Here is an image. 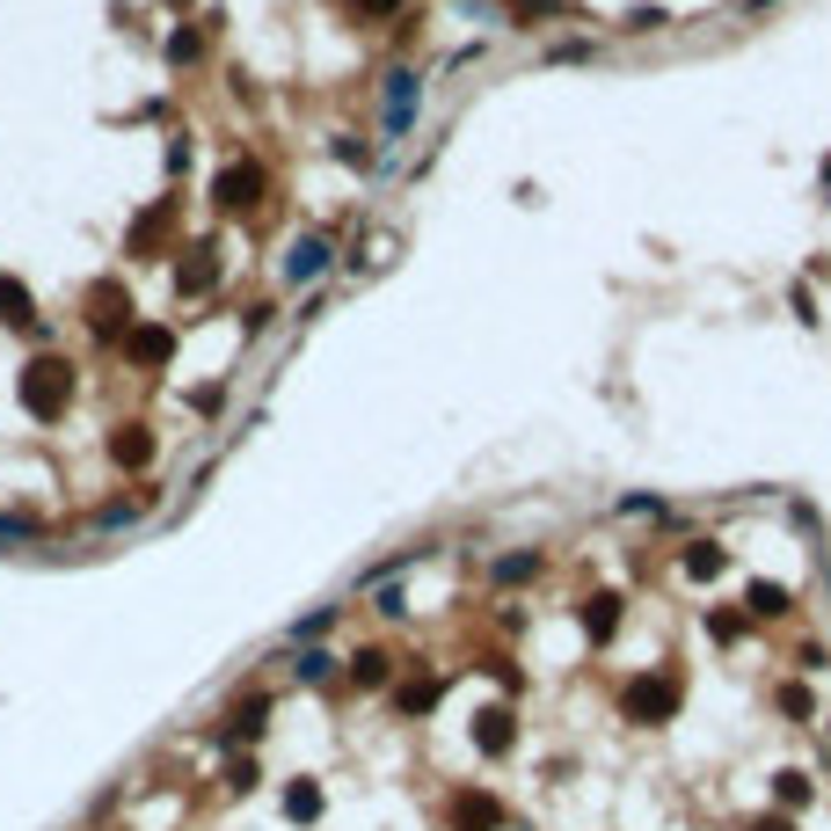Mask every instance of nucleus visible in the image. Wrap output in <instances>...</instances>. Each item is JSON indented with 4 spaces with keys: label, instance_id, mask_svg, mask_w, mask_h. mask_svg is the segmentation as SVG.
<instances>
[{
    "label": "nucleus",
    "instance_id": "f257e3e1",
    "mask_svg": "<svg viewBox=\"0 0 831 831\" xmlns=\"http://www.w3.org/2000/svg\"><path fill=\"white\" fill-rule=\"evenodd\" d=\"M620 708H628V722H671L679 715V679L671 671H642V679H628Z\"/></svg>",
    "mask_w": 831,
    "mask_h": 831
},
{
    "label": "nucleus",
    "instance_id": "f03ea898",
    "mask_svg": "<svg viewBox=\"0 0 831 831\" xmlns=\"http://www.w3.org/2000/svg\"><path fill=\"white\" fill-rule=\"evenodd\" d=\"M416 124V74H387V139Z\"/></svg>",
    "mask_w": 831,
    "mask_h": 831
},
{
    "label": "nucleus",
    "instance_id": "7ed1b4c3",
    "mask_svg": "<svg viewBox=\"0 0 831 831\" xmlns=\"http://www.w3.org/2000/svg\"><path fill=\"white\" fill-rule=\"evenodd\" d=\"M59 401H66V365H37L29 372V409L59 416Z\"/></svg>",
    "mask_w": 831,
    "mask_h": 831
},
{
    "label": "nucleus",
    "instance_id": "20e7f679",
    "mask_svg": "<svg viewBox=\"0 0 831 831\" xmlns=\"http://www.w3.org/2000/svg\"><path fill=\"white\" fill-rule=\"evenodd\" d=\"M612 628H620V598H612V591H598V598L584 606V635L591 642H612Z\"/></svg>",
    "mask_w": 831,
    "mask_h": 831
},
{
    "label": "nucleus",
    "instance_id": "39448f33",
    "mask_svg": "<svg viewBox=\"0 0 831 831\" xmlns=\"http://www.w3.org/2000/svg\"><path fill=\"white\" fill-rule=\"evenodd\" d=\"M722 562H730V555H722L715 539H693V547H685V576H693V584H708V576H722Z\"/></svg>",
    "mask_w": 831,
    "mask_h": 831
},
{
    "label": "nucleus",
    "instance_id": "423d86ee",
    "mask_svg": "<svg viewBox=\"0 0 831 831\" xmlns=\"http://www.w3.org/2000/svg\"><path fill=\"white\" fill-rule=\"evenodd\" d=\"M452 824L460 831H496V803L489 795H460V803H452Z\"/></svg>",
    "mask_w": 831,
    "mask_h": 831
},
{
    "label": "nucleus",
    "instance_id": "0eeeda50",
    "mask_svg": "<svg viewBox=\"0 0 831 831\" xmlns=\"http://www.w3.org/2000/svg\"><path fill=\"white\" fill-rule=\"evenodd\" d=\"M285 270H293V277H321V270H328V241H321V234H307V241L293 248V263H285Z\"/></svg>",
    "mask_w": 831,
    "mask_h": 831
},
{
    "label": "nucleus",
    "instance_id": "6e6552de",
    "mask_svg": "<svg viewBox=\"0 0 831 831\" xmlns=\"http://www.w3.org/2000/svg\"><path fill=\"white\" fill-rule=\"evenodd\" d=\"M474 744H482V752H511V715L489 708V715H482V730H474Z\"/></svg>",
    "mask_w": 831,
    "mask_h": 831
},
{
    "label": "nucleus",
    "instance_id": "1a4fd4ad",
    "mask_svg": "<svg viewBox=\"0 0 831 831\" xmlns=\"http://www.w3.org/2000/svg\"><path fill=\"white\" fill-rule=\"evenodd\" d=\"M263 700H248V708L241 715H234V722H226V736H220V744H248V736H256V730H263Z\"/></svg>",
    "mask_w": 831,
    "mask_h": 831
},
{
    "label": "nucleus",
    "instance_id": "9d476101",
    "mask_svg": "<svg viewBox=\"0 0 831 831\" xmlns=\"http://www.w3.org/2000/svg\"><path fill=\"white\" fill-rule=\"evenodd\" d=\"M744 598H752V612H758V620H781V612H787V591H781V584H752Z\"/></svg>",
    "mask_w": 831,
    "mask_h": 831
},
{
    "label": "nucleus",
    "instance_id": "9b49d317",
    "mask_svg": "<svg viewBox=\"0 0 831 831\" xmlns=\"http://www.w3.org/2000/svg\"><path fill=\"white\" fill-rule=\"evenodd\" d=\"M285 817H299V824H307V817H321V787H285Z\"/></svg>",
    "mask_w": 831,
    "mask_h": 831
},
{
    "label": "nucleus",
    "instance_id": "f8f14e48",
    "mask_svg": "<svg viewBox=\"0 0 831 831\" xmlns=\"http://www.w3.org/2000/svg\"><path fill=\"white\" fill-rule=\"evenodd\" d=\"M773 795H781V809H803L809 803V773H773Z\"/></svg>",
    "mask_w": 831,
    "mask_h": 831
},
{
    "label": "nucleus",
    "instance_id": "ddd939ff",
    "mask_svg": "<svg viewBox=\"0 0 831 831\" xmlns=\"http://www.w3.org/2000/svg\"><path fill=\"white\" fill-rule=\"evenodd\" d=\"M248 190H256V169H226L220 175V197H226V204H248Z\"/></svg>",
    "mask_w": 831,
    "mask_h": 831
},
{
    "label": "nucleus",
    "instance_id": "4468645a",
    "mask_svg": "<svg viewBox=\"0 0 831 831\" xmlns=\"http://www.w3.org/2000/svg\"><path fill=\"white\" fill-rule=\"evenodd\" d=\"M781 715H795V722H809V715H817L809 685H781Z\"/></svg>",
    "mask_w": 831,
    "mask_h": 831
},
{
    "label": "nucleus",
    "instance_id": "2eb2a0df",
    "mask_svg": "<svg viewBox=\"0 0 831 831\" xmlns=\"http://www.w3.org/2000/svg\"><path fill=\"white\" fill-rule=\"evenodd\" d=\"M533 555H504V562H496V584H525V576H533Z\"/></svg>",
    "mask_w": 831,
    "mask_h": 831
},
{
    "label": "nucleus",
    "instance_id": "dca6fc26",
    "mask_svg": "<svg viewBox=\"0 0 831 831\" xmlns=\"http://www.w3.org/2000/svg\"><path fill=\"white\" fill-rule=\"evenodd\" d=\"M431 700H438V685H431V679L401 685V708H409V715H423V708H431Z\"/></svg>",
    "mask_w": 831,
    "mask_h": 831
},
{
    "label": "nucleus",
    "instance_id": "f3484780",
    "mask_svg": "<svg viewBox=\"0 0 831 831\" xmlns=\"http://www.w3.org/2000/svg\"><path fill=\"white\" fill-rule=\"evenodd\" d=\"M736 628H744V612H708V635L715 642H736Z\"/></svg>",
    "mask_w": 831,
    "mask_h": 831
},
{
    "label": "nucleus",
    "instance_id": "a211bd4d",
    "mask_svg": "<svg viewBox=\"0 0 831 831\" xmlns=\"http://www.w3.org/2000/svg\"><path fill=\"white\" fill-rule=\"evenodd\" d=\"M358 679L380 685V679H387V657H380V649H365V657H358Z\"/></svg>",
    "mask_w": 831,
    "mask_h": 831
},
{
    "label": "nucleus",
    "instance_id": "6ab92c4d",
    "mask_svg": "<svg viewBox=\"0 0 831 831\" xmlns=\"http://www.w3.org/2000/svg\"><path fill=\"white\" fill-rule=\"evenodd\" d=\"M628 29H642V37H649V29H663V8H635V15H628Z\"/></svg>",
    "mask_w": 831,
    "mask_h": 831
},
{
    "label": "nucleus",
    "instance_id": "aec40b11",
    "mask_svg": "<svg viewBox=\"0 0 831 831\" xmlns=\"http://www.w3.org/2000/svg\"><path fill=\"white\" fill-rule=\"evenodd\" d=\"M358 8H365V15H394V8H401V0H358Z\"/></svg>",
    "mask_w": 831,
    "mask_h": 831
},
{
    "label": "nucleus",
    "instance_id": "412c9836",
    "mask_svg": "<svg viewBox=\"0 0 831 831\" xmlns=\"http://www.w3.org/2000/svg\"><path fill=\"white\" fill-rule=\"evenodd\" d=\"M752 831H795V824H787V817H758Z\"/></svg>",
    "mask_w": 831,
    "mask_h": 831
}]
</instances>
